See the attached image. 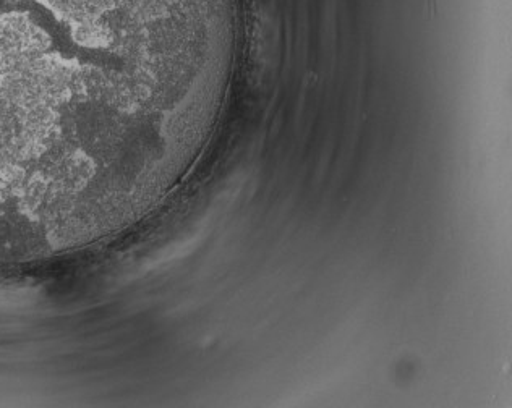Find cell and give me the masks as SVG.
I'll return each mask as SVG.
<instances>
[{
	"label": "cell",
	"mask_w": 512,
	"mask_h": 408,
	"mask_svg": "<svg viewBox=\"0 0 512 408\" xmlns=\"http://www.w3.org/2000/svg\"><path fill=\"white\" fill-rule=\"evenodd\" d=\"M128 0H0V114L46 138L99 122V65H119Z\"/></svg>",
	"instance_id": "obj_1"
}]
</instances>
